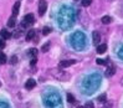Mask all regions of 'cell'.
Wrapping results in <instances>:
<instances>
[{
	"mask_svg": "<svg viewBox=\"0 0 123 108\" xmlns=\"http://www.w3.org/2000/svg\"><path fill=\"white\" fill-rule=\"evenodd\" d=\"M72 46H74L75 48H78L81 50L86 46V37L85 35L82 32H76L74 34V36H72Z\"/></svg>",
	"mask_w": 123,
	"mask_h": 108,
	"instance_id": "1",
	"label": "cell"
},
{
	"mask_svg": "<svg viewBox=\"0 0 123 108\" xmlns=\"http://www.w3.org/2000/svg\"><path fill=\"white\" fill-rule=\"evenodd\" d=\"M50 73H51L56 80H60V81H68L71 78V75L68 72H65L62 70H57V68H51L50 70Z\"/></svg>",
	"mask_w": 123,
	"mask_h": 108,
	"instance_id": "2",
	"label": "cell"
},
{
	"mask_svg": "<svg viewBox=\"0 0 123 108\" xmlns=\"http://www.w3.org/2000/svg\"><path fill=\"white\" fill-rule=\"evenodd\" d=\"M45 104L50 108H62L61 101H60V96L57 95H50V99H45Z\"/></svg>",
	"mask_w": 123,
	"mask_h": 108,
	"instance_id": "3",
	"label": "cell"
},
{
	"mask_svg": "<svg viewBox=\"0 0 123 108\" xmlns=\"http://www.w3.org/2000/svg\"><path fill=\"white\" fill-rule=\"evenodd\" d=\"M34 21H35V18H34L32 14H27V15H25L24 21H23V24H21V25H23V27H26L29 25L34 24Z\"/></svg>",
	"mask_w": 123,
	"mask_h": 108,
	"instance_id": "4",
	"label": "cell"
},
{
	"mask_svg": "<svg viewBox=\"0 0 123 108\" xmlns=\"http://www.w3.org/2000/svg\"><path fill=\"white\" fill-rule=\"evenodd\" d=\"M47 9L46 0H39V15H44Z\"/></svg>",
	"mask_w": 123,
	"mask_h": 108,
	"instance_id": "5",
	"label": "cell"
},
{
	"mask_svg": "<svg viewBox=\"0 0 123 108\" xmlns=\"http://www.w3.org/2000/svg\"><path fill=\"white\" fill-rule=\"evenodd\" d=\"M35 86H36V81L34 80V78H29V80L26 81V83H25V88L26 90H32Z\"/></svg>",
	"mask_w": 123,
	"mask_h": 108,
	"instance_id": "6",
	"label": "cell"
},
{
	"mask_svg": "<svg viewBox=\"0 0 123 108\" xmlns=\"http://www.w3.org/2000/svg\"><path fill=\"white\" fill-rule=\"evenodd\" d=\"M76 60H63L60 62V67H70L71 65H75Z\"/></svg>",
	"mask_w": 123,
	"mask_h": 108,
	"instance_id": "7",
	"label": "cell"
},
{
	"mask_svg": "<svg viewBox=\"0 0 123 108\" xmlns=\"http://www.w3.org/2000/svg\"><path fill=\"white\" fill-rule=\"evenodd\" d=\"M92 39H93V44L98 46V42H99V40H101V35H99L97 31H93V34H92Z\"/></svg>",
	"mask_w": 123,
	"mask_h": 108,
	"instance_id": "8",
	"label": "cell"
},
{
	"mask_svg": "<svg viewBox=\"0 0 123 108\" xmlns=\"http://www.w3.org/2000/svg\"><path fill=\"white\" fill-rule=\"evenodd\" d=\"M0 36H1V37L4 39V40H8L10 36H11V34L8 31V30H5V29H3L1 31H0Z\"/></svg>",
	"mask_w": 123,
	"mask_h": 108,
	"instance_id": "9",
	"label": "cell"
},
{
	"mask_svg": "<svg viewBox=\"0 0 123 108\" xmlns=\"http://www.w3.org/2000/svg\"><path fill=\"white\" fill-rule=\"evenodd\" d=\"M19 9H20V3L16 1L15 4H14V6H12V15L14 16H16L19 14Z\"/></svg>",
	"mask_w": 123,
	"mask_h": 108,
	"instance_id": "10",
	"label": "cell"
},
{
	"mask_svg": "<svg viewBox=\"0 0 123 108\" xmlns=\"http://www.w3.org/2000/svg\"><path fill=\"white\" fill-rule=\"evenodd\" d=\"M106 50H107V45H106V44L98 45V46H97V54H105Z\"/></svg>",
	"mask_w": 123,
	"mask_h": 108,
	"instance_id": "11",
	"label": "cell"
},
{
	"mask_svg": "<svg viewBox=\"0 0 123 108\" xmlns=\"http://www.w3.org/2000/svg\"><path fill=\"white\" fill-rule=\"evenodd\" d=\"M35 35H36L35 30H29V32L26 34V40H27V41H30V40H32V39L35 37Z\"/></svg>",
	"mask_w": 123,
	"mask_h": 108,
	"instance_id": "12",
	"label": "cell"
},
{
	"mask_svg": "<svg viewBox=\"0 0 123 108\" xmlns=\"http://www.w3.org/2000/svg\"><path fill=\"white\" fill-rule=\"evenodd\" d=\"M15 24H16V20H15V16H11L10 19H9V21H8V26L9 27H14V26H15Z\"/></svg>",
	"mask_w": 123,
	"mask_h": 108,
	"instance_id": "13",
	"label": "cell"
},
{
	"mask_svg": "<svg viewBox=\"0 0 123 108\" xmlns=\"http://www.w3.org/2000/svg\"><path fill=\"white\" fill-rule=\"evenodd\" d=\"M114 72H116V70H114V67L112 66V67H110V68H108V70L106 71V73H105V75H106L107 77H111V76H113V75H114Z\"/></svg>",
	"mask_w": 123,
	"mask_h": 108,
	"instance_id": "14",
	"label": "cell"
},
{
	"mask_svg": "<svg viewBox=\"0 0 123 108\" xmlns=\"http://www.w3.org/2000/svg\"><path fill=\"white\" fill-rule=\"evenodd\" d=\"M29 55L31 56V59H34V57L37 56V50H36V48H30V50H29Z\"/></svg>",
	"mask_w": 123,
	"mask_h": 108,
	"instance_id": "15",
	"label": "cell"
},
{
	"mask_svg": "<svg viewBox=\"0 0 123 108\" xmlns=\"http://www.w3.org/2000/svg\"><path fill=\"white\" fill-rule=\"evenodd\" d=\"M6 55L5 54H3V52H0V63L1 65H4V63H6Z\"/></svg>",
	"mask_w": 123,
	"mask_h": 108,
	"instance_id": "16",
	"label": "cell"
},
{
	"mask_svg": "<svg viewBox=\"0 0 123 108\" xmlns=\"http://www.w3.org/2000/svg\"><path fill=\"white\" fill-rule=\"evenodd\" d=\"M101 21H102V24H110L112 21V18L111 16H103Z\"/></svg>",
	"mask_w": 123,
	"mask_h": 108,
	"instance_id": "17",
	"label": "cell"
},
{
	"mask_svg": "<svg viewBox=\"0 0 123 108\" xmlns=\"http://www.w3.org/2000/svg\"><path fill=\"white\" fill-rule=\"evenodd\" d=\"M67 101H68V103H75V97L74 95H71V93H67Z\"/></svg>",
	"mask_w": 123,
	"mask_h": 108,
	"instance_id": "18",
	"label": "cell"
},
{
	"mask_svg": "<svg viewBox=\"0 0 123 108\" xmlns=\"http://www.w3.org/2000/svg\"><path fill=\"white\" fill-rule=\"evenodd\" d=\"M82 6H85V8H87V6H90L92 4V0H82Z\"/></svg>",
	"mask_w": 123,
	"mask_h": 108,
	"instance_id": "19",
	"label": "cell"
},
{
	"mask_svg": "<svg viewBox=\"0 0 123 108\" xmlns=\"http://www.w3.org/2000/svg\"><path fill=\"white\" fill-rule=\"evenodd\" d=\"M97 101H98V102H101V103H103L105 101H106V93H102L101 96H98Z\"/></svg>",
	"mask_w": 123,
	"mask_h": 108,
	"instance_id": "20",
	"label": "cell"
},
{
	"mask_svg": "<svg viewBox=\"0 0 123 108\" xmlns=\"http://www.w3.org/2000/svg\"><path fill=\"white\" fill-rule=\"evenodd\" d=\"M49 48H50V42H46V44L41 47V51H42V52H46Z\"/></svg>",
	"mask_w": 123,
	"mask_h": 108,
	"instance_id": "21",
	"label": "cell"
},
{
	"mask_svg": "<svg viewBox=\"0 0 123 108\" xmlns=\"http://www.w3.org/2000/svg\"><path fill=\"white\" fill-rule=\"evenodd\" d=\"M96 62H97V65H101V66H103V65H107V61L103 60V59H97Z\"/></svg>",
	"mask_w": 123,
	"mask_h": 108,
	"instance_id": "22",
	"label": "cell"
},
{
	"mask_svg": "<svg viewBox=\"0 0 123 108\" xmlns=\"http://www.w3.org/2000/svg\"><path fill=\"white\" fill-rule=\"evenodd\" d=\"M50 32H51V29H50V27H44V30H42V34H44V35H49Z\"/></svg>",
	"mask_w": 123,
	"mask_h": 108,
	"instance_id": "23",
	"label": "cell"
},
{
	"mask_svg": "<svg viewBox=\"0 0 123 108\" xmlns=\"http://www.w3.org/2000/svg\"><path fill=\"white\" fill-rule=\"evenodd\" d=\"M85 108H95V106H93V103L91 102V101H88V102H86Z\"/></svg>",
	"mask_w": 123,
	"mask_h": 108,
	"instance_id": "24",
	"label": "cell"
},
{
	"mask_svg": "<svg viewBox=\"0 0 123 108\" xmlns=\"http://www.w3.org/2000/svg\"><path fill=\"white\" fill-rule=\"evenodd\" d=\"M16 62H18V57H16V56H12L11 59H10V63H11V65H15Z\"/></svg>",
	"mask_w": 123,
	"mask_h": 108,
	"instance_id": "25",
	"label": "cell"
},
{
	"mask_svg": "<svg viewBox=\"0 0 123 108\" xmlns=\"http://www.w3.org/2000/svg\"><path fill=\"white\" fill-rule=\"evenodd\" d=\"M36 60H37V59H36V57H34V59H31V65H32V66H34V65L36 63Z\"/></svg>",
	"mask_w": 123,
	"mask_h": 108,
	"instance_id": "26",
	"label": "cell"
},
{
	"mask_svg": "<svg viewBox=\"0 0 123 108\" xmlns=\"http://www.w3.org/2000/svg\"><path fill=\"white\" fill-rule=\"evenodd\" d=\"M1 47H4V42H3V40H0V48Z\"/></svg>",
	"mask_w": 123,
	"mask_h": 108,
	"instance_id": "27",
	"label": "cell"
},
{
	"mask_svg": "<svg viewBox=\"0 0 123 108\" xmlns=\"http://www.w3.org/2000/svg\"><path fill=\"white\" fill-rule=\"evenodd\" d=\"M121 84L123 86V77H122V80H121Z\"/></svg>",
	"mask_w": 123,
	"mask_h": 108,
	"instance_id": "28",
	"label": "cell"
},
{
	"mask_svg": "<svg viewBox=\"0 0 123 108\" xmlns=\"http://www.w3.org/2000/svg\"><path fill=\"white\" fill-rule=\"evenodd\" d=\"M76 108H82V107H80V106H78V107H76Z\"/></svg>",
	"mask_w": 123,
	"mask_h": 108,
	"instance_id": "29",
	"label": "cell"
},
{
	"mask_svg": "<svg viewBox=\"0 0 123 108\" xmlns=\"http://www.w3.org/2000/svg\"><path fill=\"white\" fill-rule=\"evenodd\" d=\"M103 108H107V107H103Z\"/></svg>",
	"mask_w": 123,
	"mask_h": 108,
	"instance_id": "30",
	"label": "cell"
},
{
	"mask_svg": "<svg viewBox=\"0 0 123 108\" xmlns=\"http://www.w3.org/2000/svg\"><path fill=\"white\" fill-rule=\"evenodd\" d=\"M0 86H1V83H0Z\"/></svg>",
	"mask_w": 123,
	"mask_h": 108,
	"instance_id": "31",
	"label": "cell"
}]
</instances>
